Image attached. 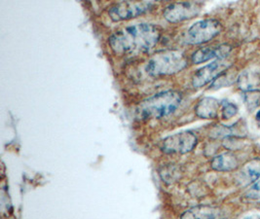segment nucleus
I'll return each instance as SVG.
<instances>
[{
  "mask_svg": "<svg viewBox=\"0 0 260 219\" xmlns=\"http://www.w3.org/2000/svg\"><path fill=\"white\" fill-rule=\"evenodd\" d=\"M162 34V28L153 23H138L115 32L108 42L117 55L137 56L152 50Z\"/></svg>",
  "mask_w": 260,
  "mask_h": 219,
  "instance_id": "1",
  "label": "nucleus"
},
{
  "mask_svg": "<svg viewBox=\"0 0 260 219\" xmlns=\"http://www.w3.org/2000/svg\"><path fill=\"white\" fill-rule=\"evenodd\" d=\"M182 101V96L178 91L158 92L143 100L138 105L136 112L140 119H159L170 115L177 110Z\"/></svg>",
  "mask_w": 260,
  "mask_h": 219,
  "instance_id": "2",
  "label": "nucleus"
},
{
  "mask_svg": "<svg viewBox=\"0 0 260 219\" xmlns=\"http://www.w3.org/2000/svg\"><path fill=\"white\" fill-rule=\"evenodd\" d=\"M187 65V58L181 51L167 49L157 52L149 58L146 72L151 76L173 75L184 70Z\"/></svg>",
  "mask_w": 260,
  "mask_h": 219,
  "instance_id": "3",
  "label": "nucleus"
},
{
  "mask_svg": "<svg viewBox=\"0 0 260 219\" xmlns=\"http://www.w3.org/2000/svg\"><path fill=\"white\" fill-rule=\"evenodd\" d=\"M223 25L215 19H206L192 24L187 30L184 41L190 45H200L211 41L220 35Z\"/></svg>",
  "mask_w": 260,
  "mask_h": 219,
  "instance_id": "4",
  "label": "nucleus"
},
{
  "mask_svg": "<svg viewBox=\"0 0 260 219\" xmlns=\"http://www.w3.org/2000/svg\"><path fill=\"white\" fill-rule=\"evenodd\" d=\"M153 6L150 1H122L110 7L108 14L112 21L121 22L139 17L151 10Z\"/></svg>",
  "mask_w": 260,
  "mask_h": 219,
  "instance_id": "5",
  "label": "nucleus"
},
{
  "mask_svg": "<svg viewBox=\"0 0 260 219\" xmlns=\"http://www.w3.org/2000/svg\"><path fill=\"white\" fill-rule=\"evenodd\" d=\"M197 143L196 135L190 131H185L163 139L161 150L166 154H186L194 149Z\"/></svg>",
  "mask_w": 260,
  "mask_h": 219,
  "instance_id": "6",
  "label": "nucleus"
},
{
  "mask_svg": "<svg viewBox=\"0 0 260 219\" xmlns=\"http://www.w3.org/2000/svg\"><path fill=\"white\" fill-rule=\"evenodd\" d=\"M202 3L195 1L176 2L167 6L163 12L166 21L177 23L195 18L202 11Z\"/></svg>",
  "mask_w": 260,
  "mask_h": 219,
  "instance_id": "7",
  "label": "nucleus"
},
{
  "mask_svg": "<svg viewBox=\"0 0 260 219\" xmlns=\"http://www.w3.org/2000/svg\"><path fill=\"white\" fill-rule=\"evenodd\" d=\"M233 65L228 59H215L198 70L192 77V85L194 88H202L207 84L213 82L224 71L229 70Z\"/></svg>",
  "mask_w": 260,
  "mask_h": 219,
  "instance_id": "8",
  "label": "nucleus"
},
{
  "mask_svg": "<svg viewBox=\"0 0 260 219\" xmlns=\"http://www.w3.org/2000/svg\"><path fill=\"white\" fill-rule=\"evenodd\" d=\"M232 50H233V47L229 44H221L219 46L213 47V48L211 47L201 48L192 54L191 60L193 64L199 65V64L206 62L208 60H211L213 58L225 59L230 55Z\"/></svg>",
  "mask_w": 260,
  "mask_h": 219,
  "instance_id": "9",
  "label": "nucleus"
},
{
  "mask_svg": "<svg viewBox=\"0 0 260 219\" xmlns=\"http://www.w3.org/2000/svg\"><path fill=\"white\" fill-rule=\"evenodd\" d=\"M260 177V159L253 158L247 162L236 174V180L242 186L255 183Z\"/></svg>",
  "mask_w": 260,
  "mask_h": 219,
  "instance_id": "10",
  "label": "nucleus"
},
{
  "mask_svg": "<svg viewBox=\"0 0 260 219\" xmlns=\"http://www.w3.org/2000/svg\"><path fill=\"white\" fill-rule=\"evenodd\" d=\"M221 103L212 97H205L195 106V113L202 119H214L218 116Z\"/></svg>",
  "mask_w": 260,
  "mask_h": 219,
  "instance_id": "11",
  "label": "nucleus"
},
{
  "mask_svg": "<svg viewBox=\"0 0 260 219\" xmlns=\"http://www.w3.org/2000/svg\"><path fill=\"white\" fill-rule=\"evenodd\" d=\"M220 210L213 206L201 205L187 209L180 219H220Z\"/></svg>",
  "mask_w": 260,
  "mask_h": 219,
  "instance_id": "12",
  "label": "nucleus"
},
{
  "mask_svg": "<svg viewBox=\"0 0 260 219\" xmlns=\"http://www.w3.org/2000/svg\"><path fill=\"white\" fill-rule=\"evenodd\" d=\"M239 162L231 152H225L215 156L211 162L212 169L216 172H232L236 170Z\"/></svg>",
  "mask_w": 260,
  "mask_h": 219,
  "instance_id": "13",
  "label": "nucleus"
},
{
  "mask_svg": "<svg viewBox=\"0 0 260 219\" xmlns=\"http://www.w3.org/2000/svg\"><path fill=\"white\" fill-rule=\"evenodd\" d=\"M237 84L239 89L243 92L257 90L256 88L260 84L259 74L252 71H245L238 77Z\"/></svg>",
  "mask_w": 260,
  "mask_h": 219,
  "instance_id": "14",
  "label": "nucleus"
},
{
  "mask_svg": "<svg viewBox=\"0 0 260 219\" xmlns=\"http://www.w3.org/2000/svg\"><path fill=\"white\" fill-rule=\"evenodd\" d=\"M236 79H238L237 70H232V67H231L229 70L224 71L221 75H219L215 80L213 81L211 89H219V88L229 86L232 83H234Z\"/></svg>",
  "mask_w": 260,
  "mask_h": 219,
  "instance_id": "15",
  "label": "nucleus"
},
{
  "mask_svg": "<svg viewBox=\"0 0 260 219\" xmlns=\"http://www.w3.org/2000/svg\"><path fill=\"white\" fill-rule=\"evenodd\" d=\"M222 145L229 151L242 150L247 145V140L239 136H230L222 139Z\"/></svg>",
  "mask_w": 260,
  "mask_h": 219,
  "instance_id": "16",
  "label": "nucleus"
},
{
  "mask_svg": "<svg viewBox=\"0 0 260 219\" xmlns=\"http://www.w3.org/2000/svg\"><path fill=\"white\" fill-rule=\"evenodd\" d=\"M244 103L249 111L256 109L260 105L259 90H252L244 92Z\"/></svg>",
  "mask_w": 260,
  "mask_h": 219,
  "instance_id": "17",
  "label": "nucleus"
},
{
  "mask_svg": "<svg viewBox=\"0 0 260 219\" xmlns=\"http://www.w3.org/2000/svg\"><path fill=\"white\" fill-rule=\"evenodd\" d=\"M230 136H235L234 127H227L224 125L214 126L210 133V137L213 139H223Z\"/></svg>",
  "mask_w": 260,
  "mask_h": 219,
  "instance_id": "18",
  "label": "nucleus"
},
{
  "mask_svg": "<svg viewBox=\"0 0 260 219\" xmlns=\"http://www.w3.org/2000/svg\"><path fill=\"white\" fill-rule=\"evenodd\" d=\"M221 106H222L221 116L225 120H228V119L234 117L238 113V107L234 104L224 102L221 104Z\"/></svg>",
  "mask_w": 260,
  "mask_h": 219,
  "instance_id": "19",
  "label": "nucleus"
},
{
  "mask_svg": "<svg viewBox=\"0 0 260 219\" xmlns=\"http://www.w3.org/2000/svg\"><path fill=\"white\" fill-rule=\"evenodd\" d=\"M245 197L250 200H260V180L252 185L245 193Z\"/></svg>",
  "mask_w": 260,
  "mask_h": 219,
  "instance_id": "20",
  "label": "nucleus"
},
{
  "mask_svg": "<svg viewBox=\"0 0 260 219\" xmlns=\"http://www.w3.org/2000/svg\"><path fill=\"white\" fill-rule=\"evenodd\" d=\"M255 119H256V121L260 124V110L259 111H257V113H256V115H255Z\"/></svg>",
  "mask_w": 260,
  "mask_h": 219,
  "instance_id": "21",
  "label": "nucleus"
},
{
  "mask_svg": "<svg viewBox=\"0 0 260 219\" xmlns=\"http://www.w3.org/2000/svg\"><path fill=\"white\" fill-rule=\"evenodd\" d=\"M245 219H260V217L257 215H251V216H248V217H246Z\"/></svg>",
  "mask_w": 260,
  "mask_h": 219,
  "instance_id": "22",
  "label": "nucleus"
},
{
  "mask_svg": "<svg viewBox=\"0 0 260 219\" xmlns=\"http://www.w3.org/2000/svg\"><path fill=\"white\" fill-rule=\"evenodd\" d=\"M259 146H260V144H259Z\"/></svg>",
  "mask_w": 260,
  "mask_h": 219,
  "instance_id": "23",
  "label": "nucleus"
}]
</instances>
